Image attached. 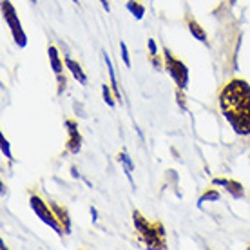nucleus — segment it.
I'll list each match as a JSON object with an SVG mask.
<instances>
[{
  "label": "nucleus",
  "instance_id": "1",
  "mask_svg": "<svg viewBox=\"0 0 250 250\" xmlns=\"http://www.w3.org/2000/svg\"><path fill=\"white\" fill-rule=\"evenodd\" d=\"M219 107L232 129L247 136L250 134V85L241 78H234L219 93Z\"/></svg>",
  "mask_w": 250,
  "mask_h": 250
},
{
  "label": "nucleus",
  "instance_id": "2",
  "mask_svg": "<svg viewBox=\"0 0 250 250\" xmlns=\"http://www.w3.org/2000/svg\"><path fill=\"white\" fill-rule=\"evenodd\" d=\"M132 221L138 230V236L149 249H165V229L160 223H149L142 214L134 210Z\"/></svg>",
  "mask_w": 250,
  "mask_h": 250
},
{
  "label": "nucleus",
  "instance_id": "3",
  "mask_svg": "<svg viewBox=\"0 0 250 250\" xmlns=\"http://www.w3.org/2000/svg\"><path fill=\"white\" fill-rule=\"evenodd\" d=\"M2 15H4V20L6 24L9 25L11 29V35L15 38V42L20 45V47H25L27 45V37H25L24 29H22V24L19 20V15L15 11V7L9 0H2Z\"/></svg>",
  "mask_w": 250,
  "mask_h": 250
},
{
  "label": "nucleus",
  "instance_id": "4",
  "mask_svg": "<svg viewBox=\"0 0 250 250\" xmlns=\"http://www.w3.org/2000/svg\"><path fill=\"white\" fill-rule=\"evenodd\" d=\"M163 58H165V67H167V71H169V75L172 76V80L176 82V85H178L180 89L187 87V83H188L187 65H185L182 60H178L169 49L163 51Z\"/></svg>",
  "mask_w": 250,
  "mask_h": 250
},
{
  "label": "nucleus",
  "instance_id": "5",
  "mask_svg": "<svg viewBox=\"0 0 250 250\" xmlns=\"http://www.w3.org/2000/svg\"><path fill=\"white\" fill-rule=\"evenodd\" d=\"M29 205H31V208L35 210V214L44 221L45 225H49L53 230L57 232L58 236H62L63 230H62V225L58 223L57 214L53 212V210H49V207L45 205L44 201L40 200L38 196H31V198H29Z\"/></svg>",
  "mask_w": 250,
  "mask_h": 250
},
{
  "label": "nucleus",
  "instance_id": "6",
  "mask_svg": "<svg viewBox=\"0 0 250 250\" xmlns=\"http://www.w3.org/2000/svg\"><path fill=\"white\" fill-rule=\"evenodd\" d=\"M65 127L69 131V140H67V150L71 154H78L82 149V136L78 132V125L73 120H67L65 122Z\"/></svg>",
  "mask_w": 250,
  "mask_h": 250
},
{
  "label": "nucleus",
  "instance_id": "7",
  "mask_svg": "<svg viewBox=\"0 0 250 250\" xmlns=\"http://www.w3.org/2000/svg\"><path fill=\"white\" fill-rule=\"evenodd\" d=\"M212 183H214V185H223V187L230 192L232 198H236V200H238V198H243L245 190H243V185H241L239 182L227 180V178H214Z\"/></svg>",
  "mask_w": 250,
  "mask_h": 250
},
{
  "label": "nucleus",
  "instance_id": "8",
  "mask_svg": "<svg viewBox=\"0 0 250 250\" xmlns=\"http://www.w3.org/2000/svg\"><path fill=\"white\" fill-rule=\"evenodd\" d=\"M65 65H67V69L71 71V73H73V76H75L76 80L80 82L82 85H85V83H87V76H85V73L82 71L80 63H76L73 58L65 57Z\"/></svg>",
  "mask_w": 250,
  "mask_h": 250
},
{
  "label": "nucleus",
  "instance_id": "9",
  "mask_svg": "<svg viewBox=\"0 0 250 250\" xmlns=\"http://www.w3.org/2000/svg\"><path fill=\"white\" fill-rule=\"evenodd\" d=\"M51 208H53V212L57 214L58 221L62 223L63 232L67 234V232L71 230V221H69V216H67V208H62V207L57 205V203H51Z\"/></svg>",
  "mask_w": 250,
  "mask_h": 250
},
{
  "label": "nucleus",
  "instance_id": "10",
  "mask_svg": "<svg viewBox=\"0 0 250 250\" xmlns=\"http://www.w3.org/2000/svg\"><path fill=\"white\" fill-rule=\"evenodd\" d=\"M187 24H188V31H190V35H192L196 40H200V42H203V44H207V33H205V29L201 27L196 20H192V19H188L187 20Z\"/></svg>",
  "mask_w": 250,
  "mask_h": 250
},
{
  "label": "nucleus",
  "instance_id": "11",
  "mask_svg": "<svg viewBox=\"0 0 250 250\" xmlns=\"http://www.w3.org/2000/svg\"><path fill=\"white\" fill-rule=\"evenodd\" d=\"M104 57H105V63H107V71H109V76H111V89L114 91V96H116V100L122 102V93H120L118 89V83H116V76H114V67H113V62H111V58L107 53H104Z\"/></svg>",
  "mask_w": 250,
  "mask_h": 250
},
{
  "label": "nucleus",
  "instance_id": "12",
  "mask_svg": "<svg viewBox=\"0 0 250 250\" xmlns=\"http://www.w3.org/2000/svg\"><path fill=\"white\" fill-rule=\"evenodd\" d=\"M47 55H49V62H51L53 71H55L57 75H62V60L58 57L57 47H55V45H49V47H47Z\"/></svg>",
  "mask_w": 250,
  "mask_h": 250
},
{
  "label": "nucleus",
  "instance_id": "13",
  "mask_svg": "<svg viewBox=\"0 0 250 250\" xmlns=\"http://www.w3.org/2000/svg\"><path fill=\"white\" fill-rule=\"evenodd\" d=\"M118 160H120V163L124 165L125 174H127V178H129V182L134 185V182H132V170H134V163H132L131 156H129L125 150H122V152H120V156H118Z\"/></svg>",
  "mask_w": 250,
  "mask_h": 250
},
{
  "label": "nucleus",
  "instance_id": "14",
  "mask_svg": "<svg viewBox=\"0 0 250 250\" xmlns=\"http://www.w3.org/2000/svg\"><path fill=\"white\" fill-rule=\"evenodd\" d=\"M127 9H129V13H131V15L136 20H142V19H144L145 7H144V4H140L138 0H129V2H127Z\"/></svg>",
  "mask_w": 250,
  "mask_h": 250
},
{
  "label": "nucleus",
  "instance_id": "15",
  "mask_svg": "<svg viewBox=\"0 0 250 250\" xmlns=\"http://www.w3.org/2000/svg\"><path fill=\"white\" fill-rule=\"evenodd\" d=\"M207 200H210V201H218L219 200V192L218 190H207L203 196L200 198V201H198V205H203V201H207Z\"/></svg>",
  "mask_w": 250,
  "mask_h": 250
},
{
  "label": "nucleus",
  "instance_id": "16",
  "mask_svg": "<svg viewBox=\"0 0 250 250\" xmlns=\"http://www.w3.org/2000/svg\"><path fill=\"white\" fill-rule=\"evenodd\" d=\"M0 147H2V154L11 160L13 154H11V149H9V142L6 140V136H4V134H0Z\"/></svg>",
  "mask_w": 250,
  "mask_h": 250
},
{
  "label": "nucleus",
  "instance_id": "17",
  "mask_svg": "<svg viewBox=\"0 0 250 250\" xmlns=\"http://www.w3.org/2000/svg\"><path fill=\"white\" fill-rule=\"evenodd\" d=\"M120 51H122V60H124L125 67H131V58H129V49L125 42H120Z\"/></svg>",
  "mask_w": 250,
  "mask_h": 250
},
{
  "label": "nucleus",
  "instance_id": "18",
  "mask_svg": "<svg viewBox=\"0 0 250 250\" xmlns=\"http://www.w3.org/2000/svg\"><path fill=\"white\" fill-rule=\"evenodd\" d=\"M102 94H104V102H105L109 107H114V100H113V96H111V89L107 87V83L105 85H102Z\"/></svg>",
  "mask_w": 250,
  "mask_h": 250
},
{
  "label": "nucleus",
  "instance_id": "19",
  "mask_svg": "<svg viewBox=\"0 0 250 250\" xmlns=\"http://www.w3.org/2000/svg\"><path fill=\"white\" fill-rule=\"evenodd\" d=\"M176 98H178V105L182 107V111H187V105H185V96H183V89L178 87V91H176Z\"/></svg>",
  "mask_w": 250,
  "mask_h": 250
},
{
  "label": "nucleus",
  "instance_id": "20",
  "mask_svg": "<svg viewBox=\"0 0 250 250\" xmlns=\"http://www.w3.org/2000/svg\"><path fill=\"white\" fill-rule=\"evenodd\" d=\"M58 76V83H60V87H58V94L63 93V89H65V83H67V80H65V76L62 75H57Z\"/></svg>",
  "mask_w": 250,
  "mask_h": 250
},
{
  "label": "nucleus",
  "instance_id": "21",
  "mask_svg": "<svg viewBox=\"0 0 250 250\" xmlns=\"http://www.w3.org/2000/svg\"><path fill=\"white\" fill-rule=\"evenodd\" d=\"M149 51H150V57H156V53H158V49H156V42H154V40H152V38H150L149 40Z\"/></svg>",
  "mask_w": 250,
  "mask_h": 250
},
{
  "label": "nucleus",
  "instance_id": "22",
  "mask_svg": "<svg viewBox=\"0 0 250 250\" xmlns=\"http://www.w3.org/2000/svg\"><path fill=\"white\" fill-rule=\"evenodd\" d=\"M100 4L104 6V9H105L107 13L111 11V6H109V0H100Z\"/></svg>",
  "mask_w": 250,
  "mask_h": 250
},
{
  "label": "nucleus",
  "instance_id": "23",
  "mask_svg": "<svg viewBox=\"0 0 250 250\" xmlns=\"http://www.w3.org/2000/svg\"><path fill=\"white\" fill-rule=\"evenodd\" d=\"M91 214H93V221H96V210L94 208H91Z\"/></svg>",
  "mask_w": 250,
  "mask_h": 250
},
{
  "label": "nucleus",
  "instance_id": "24",
  "mask_svg": "<svg viewBox=\"0 0 250 250\" xmlns=\"http://www.w3.org/2000/svg\"><path fill=\"white\" fill-rule=\"evenodd\" d=\"M71 2H75V4H76V2H78V0H71Z\"/></svg>",
  "mask_w": 250,
  "mask_h": 250
},
{
  "label": "nucleus",
  "instance_id": "25",
  "mask_svg": "<svg viewBox=\"0 0 250 250\" xmlns=\"http://www.w3.org/2000/svg\"><path fill=\"white\" fill-rule=\"evenodd\" d=\"M230 2H232V4H234V2H236V0H230Z\"/></svg>",
  "mask_w": 250,
  "mask_h": 250
}]
</instances>
